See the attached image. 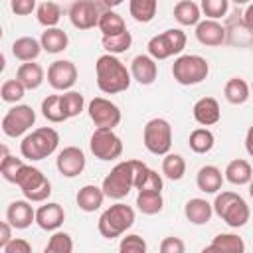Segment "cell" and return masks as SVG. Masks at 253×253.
Masks as SVG:
<instances>
[{
  "label": "cell",
  "mask_w": 253,
  "mask_h": 253,
  "mask_svg": "<svg viewBox=\"0 0 253 253\" xmlns=\"http://www.w3.org/2000/svg\"><path fill=\"white\" fill-rule=\"evenodd\" d=\"M95 75H97V87L105 95H117L130 87L132 75L130 69L113 53H103L97 57L95 63Z\"/></svg>",
  "instance_id": "cell-1"
},
{
  "label": "cell",
  "mask_w": 253,
  "mask_h": 253,
  "mask_svg": "<svg viewBox=\"0 0 253 253\" xmlns=\"http://www.w3.org/2000/svg\"><path fill=\"white\" fill-rule=\"evenodd\" d=\"M59 146V134L51 126H40L28 132L20 142V154L30 160L38 162L47 156H51Z\"/></svg>",
  "instance_id": "cell-2"
},
{
  "label": "cell",
  "mask_w": 253,
  "mask_h": 253,
  "mask_svg": "<svg viewBox=\"0 0 253 253\" xmlns=\"http://www.w3.org/2000/svg\"><path fill=\"white\" fill-rule=\"evenodd\" d=\"M213 213L233 229L243 227L251 217L249 204L235 192H217L213 200Z\"/></svg>",
  "instance_id": "cell-3"
},
{
  "label": "cell",
  "mask_w": 253,
  "mask_h": 253,
  "mask_svg": "<svg viewBox=\"0 0 253 253\" xmlns=\"http://www.w3.org/2000/svg\"><path fill=\"white\" fill-rule=\"evenodd\" d=\"M134 219H136L134 210L123 202H117L101 213L97 221V229L105 239H115L126 233V229L134 225Z\"/></svg>",
  "instance_id": "cell-4"
},
{
  "label": "cell",
  "mask_w": 253,
  "mask_h": 253,
  "mask_svg": "<svg viewBox=\"0 0 253 253\" xmlns=\"http://www.w3.org/2000/svg\"><path fill=\"white\" fill-rule=\"evenodd\" d=\"M210 73V63L206 57L196 53H184L178 55L172 63V77L180 85H198L202 83Z\"/></svg>",
  "instance_id": "cell-5"
},
{
  "label": "cell",
  "mask_w": 253,
  "mask_h": 253,
  "mask_svg": "<svg viewBox=\"0 0 253 253\" xmlns=\"http://www.w3.org/2000/svg\"><path fill=\"white\" fill-rule=\"evenodd\" d=\"M14 184L30 202H45L51 196V182L47 180V176L40 168H34L30 164L22 166Z\"/></svg>",
  "instance_id": "cell-6"
},
{
  "label": "cell",
  "mask_w": 253,
  "mask_h": 253,
  "mask_svg": "<svg viewBox=\"0 0 253 253\" xmlns=\"http://www.w3.org/2000/svg\"><path fill=\"white\" fill-rule=\"evenodd\" d=\"M103 192L111 200H123L134 188V166L132 160H123L113 166V170L103 178Z\"/></svg>",
  "instance_id": "cell-7"
},
{
  "label": "cell",
  "mask_w": 253,
  "mask_h": 253,
  "mask_svg": "<svg viewBox=\"0 0 253 253\" xmlns=\"http://www.w3.org/2000/svg\"><path fill=\"white\" fill-rule=\"evenodd\" d=\"M142 142L150 154H168L172 148V125L162 117L150 119L142 128Z\"/></svg>",
  "instance_id": "cell-8"
},
{
  "label": "cell",
  "mask_w": 253,
  "mask_h": 253,
  "mask_svg": "<svg viewBox=\"0 0 253 253\" xmlns=\"http://www.w3.org/2000/svg\"><path fill=\"white\" fill-rule=\"evenodd\" d=\"M148 55L158 59H168L172 55H180L186 47V34L180 28H168L162 34H156L148 40Z\"/></svg>",
  "instance_id": "cell-9"
},
{
  "label": "cell",
  "mask_w": 253,
  "mask_h": 253,
  "mask_svg": "<svg viewBox=\"0 0 253 253\" xmlns=\"http://www.w3.org/2000/svg\"><path fill=\"white\" fill-rule=\"evenodd\" d=\"M89 148L95 158L109 162L117 160L123 154V140L115 132V128H95L89 138Z\"/></svg>",
  "instance_id": "cell-10"
},
{
  "label": "cell",
  "mask_w": 253,
  "mask_h": 253,
  "mask_svg": "<svg viewBox=\"0 0 253 253\" xmlns=\"http://www.w3.org/2000/svg\"><path fill=\"white\" fill-rule=\"evenodd\" d=\"M36 125V111L30 105H14L2 117V132L10 138L26 134Z\"/></svg>",
  "instance_id": "cell-11"
},
{
  "label": "cell",
  "mask_w": 253,
  "mask_h": 253,
  "mask_svg": "<svg viewBox=\"0 0 253 253\" xmlns=\"http://www.w3.org/2000/svg\"><path fill=\"white\" fill-rule=\"evenodd\" d=\"M87 113H89V119L93 121L95 128H115V126H119V123L123 119L121 109L105 97L91 99L87 105Z\"/></svg>",
  "instance_id": "cell-12"
},
{
  "label": "cell",
  "mask_w": 253,
  "mask_h": 253,
  "mask_svg": "<svg viewBox=\"0 0 253 253\" xmlns=\"http://www.w3.org/2000/svg\"><path fill=\"white\" fill-rule=\"evenodd\" d=\"M101 10L95 0H75L69 6V22L77 30H91L99 26Z\"/></svg>",
  "instance_id": "cell-13"
},
{
  "label": "cell",
  "mask_w": 253,
  "mask_h": 253,
  "mask_svg": "<svg viewBox=\"0 0 253 253\" xmlns=\"http://www.w3.org/2000/svg\"><path fill=\"white\" fill-rule=\"evenodd\" d=\"M77 81V67L69 59H55L47 67V83L55 91H69Z\"/></svg>",
  "instance_id": "cell-14"
},
{
  "label": "cell",
  "mask_w": 253,
  "mask_h": 253,
  "mask_svg": "<svg viewBox=\"0 0 253 253\" xmlns=\"http://www.w3.org/2000/svg\"><path fill=\"white\" fill-rule=\"evenodd\" d=\"M85 164H87V158L79 146H65L57 152V158H55V168L65 178L79 176L85 170Z\"/></svg>",
  "instance_id": "cell-15"
},
{
  "label": "cell",
  "mask_w": 253,
  "mask_h": 253,
  "mask_svg": "<svg viewBox=\"0 0 253 253\" xmlns=\"http://www.w3.org/2000/svg\"><path fill=\"white\" fill-rule=\"evenodd\" d=\"M196 40H198L202 45L217 47V45H223V43H225L227 32H225V28H223L217 20L206 18V20H200L198 26H196Z\"/></svg>",
  "instance_id": "cell-16"
},
{
  "label": "cell",
  "mask_w": 253,
  "mask_h": 253,
  "mask_svg": "<svg viewBox=\"0 0 253 253\" xmlns=\"http://www.w3.org/2000/svg\"><path fill=\"white\" fill-rule=\"evenodd\" d=\"M130 75L140 85H152L158 77V65L156 59L148 53H138L130 61Z\"/></svg>",
  "instance_id": "cell-17"
},
{
  "label": "cell",
  "mask_w": 253,
  "mask_h": 253,
  "mask_svg": "<svg viewBox=\"0 0 253 253\" xmlns=\"http://www.w3.org/2000/svg\"><path fill=\"white\" fill-rule=\"evenodd\" d=\"M65 221V210L57 202H45L36 210V223L43 231H55Z\"/></svg>",
  "instance_id": "cell-18"
},
{
  "label": "cell",
  "mask_w": 253,
  "mask_h": 253,
  "mask_svg": "<svg viewBox=\"0 0 253 253\" xmlns=\"http://www.w3.org/2000/svg\"><path fill=\"white\" fill-rule=\"evenodd\" d=\"M6 219L14 229H28L36 223V210L32 208L30 200H14L6 210Z\"/></svg>",
  "instance_id": "cell-19"
},
{
  "label": "cell",
  "mask_w": 253,
  "mask_h": 253,
  "mask_svg": "<svg viewBox=\"0 0 253 253\" xmlns=\"http://www.w3.org/2000/svg\"><path fill=\"white\" fill-rule=\"evenodd\" d=\"M192 115L196 119L198 125L202 126H211L215 123H219L221 119V109H219V103L213 99V97H202L194 103L192 107Z\"/></svg>",
  "instance_id": "cell-20"
},
{
  "label": "cell",
  "mask_w": 253,
  "mask_h": 253,
  "mask_svg": "<svg viewBox=\"0 0 253 253\" xmlns=\"http://www.w3.org/2000/svg\"><path fill=\"white\" fill-rule=\"evenodd\" d=\"M223 180H225V176L213 164L202 166L198 170V174H196V186L204 194H217L221 190V186H223Z\"/></svg>",
  "instance_id": "cell-21"
},
{
  "label": "cell",
  "mask_w": 253,
  "mask_h": 253,
  "mask_svg": "<svg viewBox=\"0 0 253 253\" xmlns=\"http://www.w3.org/2000/svg\"><path fill=\"white\" fill-rule=\"evenodd\" d=\"M105 192L101 186H95V184H85L83 188H79L77 196H75V202L79 206L81 211H87V213H93L97 211L103 202H105Z\"/></svg>",
  "instance_id": "cell-22"
},
{
  "label": "cell",
  "mask_w": 253,
  "mask_h": 253,
  "mask_svg": "<svg viewBox=\"0 0 253 253\" xmlns=\"http://www.w3.org/2000/svg\"><path fill=\"white\" fill-rule=\"evenodd\" d=\"M184 215L194 225H206L213 215V204L204 198H190L184 206Z\"/></svg>",
  "instance_id": "cell-23"
},
{
  "label": "cell",
  "mask_w": 253,
  "mask_h": 253,
  "mask_svg": "<svg viewBox=\"0 0 253 253\" xmlns=\"http://www.w3.org/2000/svg\"><path fill=\"white\" fill-rule=\"evenodd\" d=\"M42 42L32 38V36H22L18 40H14L12 43V55L18 59V61H36L38 55L42 53Z\"/></svg>",
  "instance_id": "cell-24"
},
{
  "label": "cell",
  "mask_w": 253,
  "mask_h": 253,
  "mask_svg": "<svg viewBox=\"0 0 253 253\" xmlns=\"http://www.w3.org/2000/svg\"><path fill=\"white\" fill-rule=\"evenodd\" d=\"M16 79L26 87V89H38L43 79H45V73H43V67L36 61H24L18 69H16Z\"/></svg>",
  "instance_id": "cell-25"
},
{
  "label": "cell",
  "mask_w": 253,
  "mask_h": 253,
  "mask_svg": "<svg viewBox=\"0 0 253 253\" xmlns=\"http://www.w3.org/2000/svg\"><path fill=\"white\" fill-rule=\"evenodd\" d=\"M223 176H225V180H227L229 184H233V186H245V184H249L251 178H253V168H251V164H249L247 160L235 158V160H231V162L225 166Z\"/></svg>",
  "instance_id": "cell-26"
},
{
  "label": "cell",
  "mask_w": 253,
  "mask_h": 253,
  "mask_svg": "<svg viewBox=\"0 0 253 253\" xmlns=\"http://www.w3.org/2000/svg\"><path fill=\"white\" fill-rule=\"evenodd\" d=\"M204 251H217V253H243L245 241L237 233H217L211 243Z\"/></svg>",
  "instance_id": "cell-27"
},
{
  "label": "cell",
  "mask_w": 253,
  "mask_h": 253,
  "mask_svg": "<svg viewBox=\"0 0 253 253\" xmlns=\"http://www.w3.org/2000/svg\"><path fill=\"white\" fill-rule=\"evenodd\" d=\"M40 42H42L43 51H47V53H61L69 45V36L61 28L55 26V28H45L42 32Z\"/></svg>",
  "instance_id": "cell-28"
},
{
  "label": "cell",
  "mask_w": 253,
  "mask_h": 253,
  "mask_svg": "<svg viewBox=\"0 0 253 253\" xmlns=\"http://www.w3.org/2000/svg\"><path fill=\"white\" fill-rule=\"evenodd\" d=\"M223 95H225L227 103L243 105V103H247V99L251 95V87L243 77H231V79H227V83L223 87Z\"/></svg>",
  "instance_id": "cell-29"
},
{
  "label": "cell",
  "mask_w": 253,
  "mask_h": 253,
  "mask_svg": "<svg viewBox=\"0 0 253 253\" xmlns=\"http://www.w3.org/2000/svg\"><path fill=\"white\" fill-rule=\"evenodd\" d=\"M174 20L180 26H198L202 20V8L192 0H180L174 6Z\"/></svg>",
  "instance_id": "cell-30"
},
{
  "label": "cell",
  "mask_w": 253,
  "mask_h": 253,
  "mask_svg": "<svg viewBox=\"0 0 253 253\" xmlns=\"http://www.w3.org/2000/svg\"><path fill=\"white\" fill-rule=\"evenodd\" d=\"M188 144L196 154H208L215 144V136L208 126H200V128H194L190 132Z\"/></svg>",
  "instance_id": "cell-31"
},
{
  "label": "cell",
  "mask_w": 253,
  "mask_h": 253,
  "mask_svg": "<svg viewBox=\"0 0 253 253\" xmlns=\"http://www.w3.org/2000/svg\"><path fill=\"white\" fill-rule=\"evenodd\" d=\"M162 174L168 180H172V182L182 180L184 174H186V160H184V156L178 154V152L164 154V158H162Z\"/></svg>",
  "instance_id": "cell-32"
},
{
  "label": "cell",
  "mask_w": 253,
  "mask_h": 253,
  "mask_svg": "<svg viewBox=\"0 0 253 253\" xmlns=\"http://www.w3.org/2000/svg\"><path fill=\"white\" fill-rule=\"evenodd\" d=\"M158 0H128V12L138 24H148L154 20Z\"/></svg>",
  "instance_id": "cell-33"
},
{
  "label": "cell",
  "mask_w": 253,
  "mask_h": 253,
  "mask_svg": "<svg viewBox=\"0 0 253 253\" xmlns=\"http://www.w3.org/2000/svg\"><path fill=\"white\" fill-rule=\"evenodd\" d=\"M97 28L101 30L103 36H115V34L125 32L126 30V24H125V18L119 12H115L113 8H107L101 14V18H99V26Z\"/></svg>",
  "instance_id": "cell-34"
},
{
  "label": "cell",
  "mask_w": 253,
  "mask_h": 253,
  "mask_svg": "<svg viewBox=\"0 0 253 253\" xmlns=\"http://www.w3.org/2000/svg\"><path fill=\"white\" fill-rule=\"evenodd\" d=\"M136 208L144 215H156L164 208L162 192H138L136 194Z\"/></svg>",
  "instance_id": "cell-35"
},
{
  "label": "cell",
  "mask_w": 253,
  "mask_h": 253,
  "mask_svg": "<svg viewBox=\"0 0 253 253\" xmlns=\"http://www.w3.org/2000/svg\"><path fill=\"white\" fill-rule=\"evenodd\" d=\"M36 18L43 28H55L61 20V8L57 2L45 0L36 8Z\"/></svg>",
  "instance_id": "cell-36"
},
{
  "label": "cell",
  "mask_w": 253,
  "mask_h": 253,
  "mask_svg": "<svg viewBox=\"0 0 253 253\" xmlns=\"http://www.w3.org/2000/svg\"><path fill=\"white\" fill-rule=\"evenodd\" d=\"M101 45L107 53H113V55H119V53H125L130 45H132V36L128 30L121 32V34H115V36H103L101 38Z\"/></svg>",
  "instance_id": "cell-37"
},
{
  "label": "cell",
  "mask_w": 253,
  "mask_h": 253,
  "mask_svg": "<svg viewBox=\"0 0 253 253\" xmlns=\"http://www.w3.org/2000/svg\"><path fill=\"white\" fill-rule=\"evenodd\" d=\"M42 115L49 123H63L67 121L63 107H61V95H47L42 101Z\"/></svg>",
  "instance_id": "cell-38"
},
{
  "label": "cell",
  "mask_w": 253,
  "mask_h": 253,
  "mask_svg": "<svg viewBox=\"0 0 253 253\" xmlns=\"http://www.w3.org/2000/svg\"><path fill=\"white\" fill-rule=\"evenodd\" d=\"M26 162L22 160V158H16V156H12V154H8V150H6V146H2V162H0V174H2V178L6 180V182H16V176H18V172L22 170V166H24Z\"/></svg>",
  "instance_id": "cell-39"
},
{
  "label": "cell",
  "mask_w": 253,
  "mask_h": 253,
  "mask_svg": "<svg viewBox=\"0 0 253 253\" xmlns=\"http://www.w3.org/2000/svg\"><path fill=\"white\" fill-rule=\"evenodd\" d=\"M61 107H63V113L67 119H73L77 115H81L83 107H85V99L79 91H63L61 95Z\"/></svg>",
  "instance_id": "cell-40"
},
{
  "label": "cell",
  "mask_w": 253,
  "mask_h": 253,
  "mask_svg": "<svg viewBox=\"0 0 253 253\" xmlns=\"http://www.w3.org/2000/svg\"><path fill=\"white\" fill-rule=\"evenodd\" d=\"M73 251V239L67 231H53L47 245H45V253H71Z\"/></svg>",
  "instance_id": "cell-41"
},
{
  "label": "cell",
  "mask_w": 253,
  "mask_h": 253,
  "mask_svg": "<svg viewBox=\"0 0 253 253\" xmlns=\"http://www.w3.org/2000/svg\"><path fill=\"white\" fill-rule=\"evenodd\" d=\"M26 91L28 89L18 79H6L2 83V87H0V97H2L4 103H18V101L24 99Z\"/></svg>",
  "instance_id": "cell-42"
},
{
  "label": "cell",
  "mask_w": 253,
  "mask_h": 253,
  "mask_svg": "<svg viewBox=\"0 0 253 253\" xmlns=\"http://www.w3.org/2000/svg\"><path fill=\"white\" fill-rule=\"evenodd\" d=\"M200 8L202 12L206 14V18H211V20H219L227 14L229 10V0H202L200 2Z\"/></svg>",
  "instance_id": "cell-43"
},
{
  "label": "cell",
  "mask_w": 253,
  "mask_h": 253,
  "mask_svg": "<svg viewBox=\"0 0 253 253\" xmlns=\"http://www.w3.org/2000/svg\"><path fill=\"white\" fill-rule=\"evenodd\" d=\"M146 249H148V245H146L144 237H140L138 233H128L119 243L121 253H146Z\"/></svg>",
  "instance_id": "cell-44"
},
{
  "label": "cell",
  "mask_w": 253,
  "mask_h": 253,
  "mask_svg": "<svg viewBox=\"0 0 253 253\" xmlns=\"http://www.w3.org/2000/svg\"><path fill=\"white\" fill-rule=\"evenodd\" d=\"M162 186H164V182H162V176L156 172V170H148L146 172V176H144V180L140 182V186L136 188L138 192H162Z\"/></svg>",
  "instance_id": "cell-45"
},
{
  "label": "cell",
  "mask_w": 253,
  "mask_h": 253,
  "mask_svg": "<svg viewBox=\"0 0 253 253\" xmlns=\"http://www.w3.org/2000/svg\"><path fill=\"white\" fill-rule=\"evenodd\" d=\"M186 245L180 237H164L160 243V253H184Z\"/></svg>",
  "instance_id": "cell-46"
},
{
  "label": "cell",
  "mask_w": 253,
  "mask_h": 253,
  "mask_svg": "<svg viewBox=\"0 0 253 253\" xmlns=\"http://www.w3.org/2000/svg\"><path fill=\"white\" fill-rule=\"evenodd\" d=\"M10 8L16 16H28L36 12V0H10Z\"/></svg>",
  "instance_id": "cell-47"
},
{
  "label": "cell",
  "mask_w": 253,
  "mask_h": 253,
  "mask_svg": "<svg viewBox=\"0 0 253 253\" xmlns=\"http://www.w3.org/2000/svg\"><path fill=\"white\" fill-rule=\"evenodd\" d=\"M2 253H32V245L22 237H12V241L2 249Z\"/></svg>",
  "instance_id": "cell-48"
},
{
  "label": "cell",
  "mask_w": 253,
  "mask_h": 253,
  "mask_svg": "<svg viewBox=\"0 0 253 253\" xmlns=\"http://www.w3.org/2000/svg\"><path fill=\"white\" fill-rule=\"evenodd\" d=\"M12 229H14V227L10 225V221H8V219L0 223V251H2L10 241H12Z\"/></svg>",
  "instance_id": "cell-49"
},
{
  "label": "cell",
  "mask_w": 253,
  "mask_h": 253,
  "mask_svg": "<svg viewBox=\"0 0 253 253\" xmlns=\"http://www.w3.org/2000/svg\"><path fill=\"white\" fill-rule=\"evenodd\" d=\"M243 24H245V28L249 30V32H253V2L245 8V12H243Z\"/></svg>",
  "instance_id": "cell-50"
},
{
  "label": "cell",
  "mask_w": 253,
  "mask_h": 253,
  "mask_svg": "<svg viewBox=\"0 0 253 253\" xmlns=\"http://www.w3.org/2000/svg\"><path fill=\"white\" fill-rule=\"evenodd\" d=\"M245 150H247V154L253 158V125L247 128V132H245Z\"/></svg>",
  "instance_id": "cell-51"
},
{
  "label": "cell",
  "mask_w": 253,
  "mask_h": 253,
  "mask_svg": "<svg viewBox=\"0 0 253 253\" xmlns=\"http://www.w3.org/2000/svg\"><path fill=\"white\" fill-rule=\"evenodd\" d=\"M125 0H103V4L107 6V8H117V6H121Z\"/></svg>",
  "instance_id": "cell-52"
},
{
  "label": "cell",
  "mask_w": 253,
  "mask_h": 253,
  "mask_svg": "<svg viewBox=\"0 0 253 253\" xmlns=\"http://www.w3.org/2000/svg\"><path fill=\"white\" fill-rule=\"evenodd\" d=\"M249 196L253 198V178H251V182H249Z\"/></svg>",
  "instance_id": "cell-53"
},
{
  "label": "cell",
  "mask_w": 253,
  "mask_h": 253,
  "mask_svg": "<svg viewBox=\"0 0 253 253\" xmlns=\"http://www.w3.org/2000/svg\"><path fill=\"white\" fill-rule=\"evenodd\" d=\"M231 2H235V4H249L251 0H231Z\"/></svg>",
  "instance_id": "cell-54"
},
{
  "label": "cell",
  "mask_w": 253,
  "mask_h": 253,
  "mask_svg": "<svg viewBox=\"0 0 253 253\" xmlns=\"http://www.w3.org/2000/svg\"><path fill=\"white\" fill-rule=\"evenodd\" d=\"M251 89H253V83H251Z\"/></svg>",
  "instance_id": "cell-55"
}]
</instances>
